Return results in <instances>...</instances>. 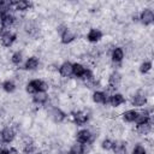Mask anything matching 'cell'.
I'll list each match as a JSON object with an SVG mask.
<instances>
[{
    "label": "cell",
    "mask_w": 154,
    "mask_h": 154,
    "mask_svg": "<svg viewBox=\"0 0 154 154\" xmlns=\"http://www.w3.org/2000/svg\"><path fill=\"white\" fill-rule=\"evenodd\" d=\"M48 100H49V94L47 91H37L30 97V102L35 108H43L47 105Z\"/></svg>",
    "instance_id": "13"
},
{
    "label": "cell",
    "mask_w": 154,
    "mask_h": 154,
    "mask_svg": "<svg viewBox=\"0 0 154 154\" xmlns=\"http://www.w3.org/2000/svg\"><path fill=\"white\" fill-rule=\"evenodd\" d=\"M34 10V2L26 0H18L12 1V11L17 14H25Z\"/></svg>",
    "instance_id": "9"
},
{
    "label": "cell",
    "mask_w": 154,
    "mask_h": 154,
    "mask_svg": "<svg viewBox=\"0 0 154 154\" xmlns=\"http://www.w3.org/2000/svg\"><path fill=\"white\" fill-rule=\"evenodd\" d=\"M17 20V14L13 11L7 12L6 14L0 17V26L1 30H12Z\"/></svg>",
    "instance_id": "14"
},
{
    "label": "cell",
    "mask_w": 154,
    "mask_h": 154,
    "mask_svg": "<svg viewBox=\"0 0 154 154\" xmlns=\"http://www.w3.org/2000/svg\"><path fill=\"white\" fill-rule=\"evenodd\" d=\"M129 154H152V153H149L148 149L141 142H137L130 147Z\"/></svg>",
    "instance_id": "21"
},
{
    "label": "cell",
    "mask_w": 154,
    "mask_h": 154,
    "mask_svg": "<svg viewBox=\"0 0 154 154\" xmlns=\"http://www.w3.org/2000/svg\"><path fill=\"white\" fill-rule=\"evenodd\" d=\"M6 154H22V153L16 146H8L6 149Z\"/></svg>",
    "instance_id": "23"
},
{
    "label": "cell",
    "mask_w": 154,
    "mask_h": 154,
    "mask_svg": "<svg viewBox=\"0 0 154 154\" xmlns=\"http://www.w3.org/2000/svg\"><path fill=\"white\" fill-rule=\"evenodd\" d=\"M89 69L90 67H88L87 65H84L81 61H77V60L72 61V76H73V78L78 79V81H83V78L85 77V73Z\"/></svg>",
    "instance_id": "16"
},
{
    "label": "cell",
    "mask_w": 154,
    "mask_h": 154,
    "mask_svg": "<svg viewBox=\"0 0 154 154\" xmlns=\"http://www.w3.org/2000/svg\"><path fill=\"white\" fill-rule=\"evenodd\" d=\"M138 23L143 28L153 26L154 23V11L150 7H143L138 12Z\"/></svg>",
    "instance_id": "6"
},
{
    "label": "cell",
    "mask_w": 154,
    "mask_h": 154,
    "mask_svg": "<svg viewBox=\"0 0 154 154\" xmlns=\"http://www.w3.org/2000/svg\"><path fill=\"white\" fill-rule=\"evenodd\" d=\"M108 58L111 63L122 64L125 60V52H124L123 46H119V45L113 46L108 52Z\"/></svg>",
    "instance_id": "10"
},
{
    "label": "cell",
    "mask_w": 154,
    "mask_h": 154,
    "mask_svg": "<svg viewBox=\"0 0 154 154\" xmlns=\"http://www.w3.org/2000/svg\"><path fill=\"white\" fill-rule=\"evenodd\" d=\"M107 100H108V96L101 89H97L90 93V102L96 107L107 106Z\"/></svg>",
    "instance_id": "12"
},
{
    "label": "cell",
    "mask_w": 154,
    "mask_h": 154,
    "mask_svg": "<svg viewBox=\"0 0 154 154\" xmlns=\"http://www.w3.org/2000/svg\"><path fill=\"white\" fill-rule=\"evenodd\" d=\"M58 38H59V43L61 46H70L78 38V36H77L75 28L71 24H69V26L58 36Z\"/></svg>",
    "instance_id": "5"
},
{
    "label": "cell",
    "mask_w": 154,
    "mask_h": 154,
    "mask_svg": "<svg viewBox=\"0 0 154 154\" xmlns=\"http://www.w3.org/2000/svg\"><path fill=\"white\" fill-rule=\"evenodd\" d=\"M17 136H18V132L11 125H5L0 130V144L2 147L12 146L17 140Z\"/></svg>",
    "instance_id": "2"
},
{
    "label": "cell",
    "mask_w": 154,
    "mask_h": 154,
    "mask_svg": "<svg viewBox=\"0 0 154 154\" xmlns=\"http://www.w3.org/2000/svg\"><path fill=\"white\" fill-rule=\"evenodd\" d=\"M58 75L65 79L72 78V61L71 60H63L59 64Z\"/></svg>",
    "instance_id": "18"
},
{
    "label": "cell",
    "mask_w": 154,
    "mask_h": 154,
    "mask_svg": "<svg viewBox=\"0 0 154 154\" xmlns=\"http://www.w3.org/2000/svg\"><path fill=\"white\" fill-rule=\"evenodd\" d=\"M12 11V1H2L0 0V17Z\"/></svg>",
    "instance_id": "22"
},
{
    "label": "cell",
    "mask_w": 154,
    "mask_h": 154,
    "mask_svg": "<svg viewBox=\"0 0 154 154\" xmlns=\"http://www.w3.org/2000/svg\"><path fill=\"white\" fill-rule=\"evenodd\" d=\"M152 67H153V64H152V60H148V59H142L138 61L137 64V73L140 76H147V75H150L152 73Z\"/></svg>",
    "instance_id": "20"
},
{
    "label": "cell",
    "mask_w": 154,
    "mask_h": 154,
    "mask_svg": "<svg viewBox=\"0 0 154 154\" xmlns=\"http://www.w3.org/2000/svg\"><path fill=\"white\" fill-rule=\"evenodd\" d=\"M18 41V34L13 30L0 31V47L4 49H11Z\"/></svg>",
    "instance_id": "3"
},
{
    "label": "cell",
    "mask_w": 154,
    "mask_h": 154,
    "mask_svg": "<svg viewBox=\"0 0 154 154\" xmlns=\"http://www.w3.org/2000/svg\"><path fill=\"white\" fill-rule=\"evenodd\" d=\"M103 36H105V34L102 32L101 29L91 26V28H89L88 31L85 32L84 40H85L89 45H97V43H100V42L102 41Z\"/></svg>",
    "instance_id": "7"
},
{
    "label": "cell",
    "mask_w": 154,
    "mask_h": 154,
    "mask_svg": "<svg viewBox=\"0 0 154 154\" xmlns=\"http://www.w3.org/2000/svg\"><path fill=\"white\" fill-rule=\"evenodd\" d=\"M25 58H26V55L24 54V52H23L22 49L12 51V52H11V55H10V64H11L14 69H22Z\"/></svg>",
    "instance_id": "17"
},
{
    "label": "cell",
    "mask_w": 154,
    "mask_h": 154,
    "mask_svg": "<svg viewBox=\"0 0 154 154\" xmlns=\"http://www.w3.org/2000/svg\"><path fill=\"white\" fill-rule=\"evenodd\" d=\"M41 65H42L41 58L38 55H36V54H31V55H28L25 58L22 69L24 71L31 73V75H35L37 71L41 70Z\"/></svg>",
    "instance_id": "4"
},
{
    "label": "cell",
    "mask_w": 154,
    "mask_h": 154,
    "mask_svg": "<svg viewBox=\"0 0 154 154\" xmlns=\"http://www.w3.org/2000/svg\"><path fill=\"white\" fill-rule=\"evenodd\" d=\"M114 143H116V140H113L112 137L109 136H102L100 138V141L97 142V147L100 150L105 152V153H111L113 150V147H114Z\"/></svg>",
    "instance_id": "19"
},
{
    "label": "cell",
    "mask_w": 154,
    "mask_h": 154,
    "mask_svg": "<svg viewBox=\"0 0 154 154\" xmlns=\"http://www.w3.org/2000/svg\"><path fill=\"white\" fill-rule=\"evenodd\" d=\"M125 103H126V97L120 91H116L107 100V106L111 107V108H120V109H124V105Z\"/></svg>",
    "instance_id": "8"
},
{
    "label": "cell",
    "mask_w": 154,
    "mask_h": 154,
    "mask_svg": "<svg viewBox=\"0 0 154 154\" xmlns=\"http://www.w3.org/2000/svg\"><path fill=\"white\" fill-rule=\"evenodd\" d=\"M0 89L4 94L6 95H13L17 90H18V85L16 83V81L13 78H10V77H6L1 81L0 83Z\"/></svg>",
    "instance_id": "15"
},
{
    "label": "cell",
    "mask_w": 154,
    "mask_h": 154,
    "mask_svg": "<svg viewBox=\"0 0 154 154\" xmlns=\"http://www.w3.org/2000/svg\"><path fill=\"white\" fill-rule=\"evenodd\" d=\"M46 111H47V119L54 125H61L70 120L69 114L60 107H51L47 108Z\"/></svg>",
    "instance_id": "1"
},
{
    "label": "cell",
    "mask_w": 154,
    "mask_h": 154,
    "mask_svg": "<svg viewBox=\"0 0 154 154\" xmlns=\"http://www.w3.org/2000/svg\"><path fill=\"white\" fill-rule=\"evenodd\" d=\"M137 116H138V109L136 108H124L120 114H119V119L126 124V125H131V124H135L136 123V119H137Z\"/></svg>",
    "instance_id": "11"
}]
</instances>
